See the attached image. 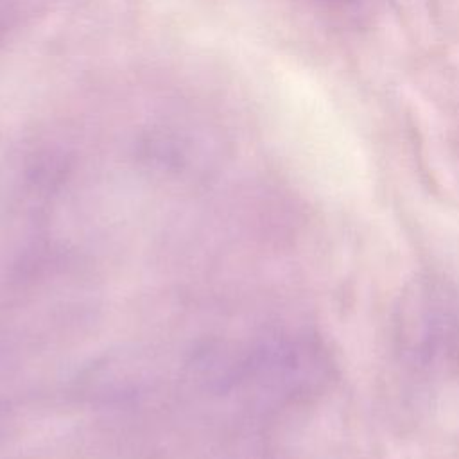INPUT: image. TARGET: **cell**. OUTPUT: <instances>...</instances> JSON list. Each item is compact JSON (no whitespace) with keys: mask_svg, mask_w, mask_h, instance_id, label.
Listing matches in <instances>:
<instances>
[{"mask_svg":"<svg viewBox=\"0 0 459 459\" xmlns=\"http://www.w3.org/2000/svg\"><path fill=\"white\" fill-rule=\"evenodd\" d=\"M416 314H411V325H416L412 332V350L421 360H436L445 350H448L459 335V316L454 296L437 285L423 287L416 298L411 299Z\"/></svg>","mask_w":459,"mask_h":459,"instance_id":"cell-1","label":"cell"},{"mask_svg":"<svg viewBox=\"0 0 459 459\" xmlns=\"http://www.w3.org/2000/svg\"><path fill=\"white\" fill-rule=\"evenodd\" d=\"M323 2H332V4H342V2H350V0H323Z\"/></svg>","mask_w":459,"mask_h":459,"instance_id":"cell-2","label":"cell"}]
</instances>
